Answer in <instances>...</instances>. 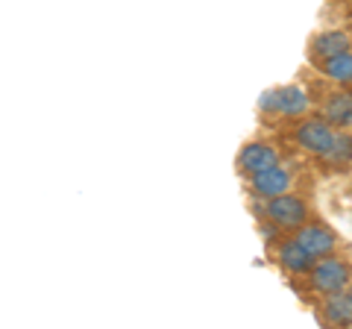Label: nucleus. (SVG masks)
Wrapping results in <instances>:
<instances>
[{
  "instance_id": "obj_1",
  "label": "nucleus",
  "mask_w": 352,
  "mask_h": 329,
  "mask_svg": "<svg viewBox=\"0 0 352 329\" xmlns=\"http://www.w3.org/2000/svg\"><path fill=\"white\" fill-rule=\"evenodd\" d=\"M294 145L302 147L305 153H314V156H326L335 145V129L326 118H305L294 127Z\"/></svg>"
},
{
  "instance_id": "obj_2",
  "label": "nucleus",
  "mask_w": 352,
  "mask_h": 329,
  "mask_svg": "<svg viewBox=\"0 0 352 329\" xmlns=\"http://www.w3.org/2000/svg\"><path fill=\"white\" fill-rule=\"evenodd\" d=\"M264 217H267L270 224H276L279 229H296L308 221V206L302 197L288 191V194L270 197V200L264 203Z\"/></svg>"
},
{
  "instance_id": "obj_3",
  "label": "nucleus",
  "mask_w": 352,
  "mask_h": 329,
  "mask_svg": "<svg viewBox=\"0 0 352 329\" xmlns=\"http://www.w3.org/2000/svg\"><path fill=\"white\" fill-rule=\"evenodd\" d=\"M352 282V268L346 262L332 259V256H323L320 262H314L311 268V285L320 294H340L346 291Z\"/></svg>"
},
{
  "instance_id": "obj_4",
  "label": "nucleus",
  "mask_w": 352,
  "mask_h": 329,
  "mask_svg": "<svg viewBox=\"0 0 352 329\" xmlns=\"http://www.w3.org/2000/svg\"><path fill=\"white\" fill-rule=\"evenodd\" d=\"M294 241L300 244L302 250H308L314 259H323V256H332L335 247H338V235L329 229L326 224H302L296 226L294 233Z\"/></svg>"
},
{
  "instance_id": "obj_5",
  "label": "nucleus",
  "mask_w": 352,
  "mask_h": 329,
  "mask_svg": "<svg viewBox=\"0 0 352 329\" xmlns=\"http://www.w3.org/2000/svg\"><path fill=\"white\" fill-rule=\"evenodd\" d=\"M294 185V177L288 171L282 168V164H273L267 171H258L252 173L247 189L252 191V197H261V200H270V197H279V194H288Z\"/></svg>"
},
{
  "instance_id": "obj_6",
  "label": "nucleus",
  "mask_w": 352,
  "mask_h": 329,
  "mask_svg": "<svg viewBox=\"0 0 352 329\" xmlns=\"http://www.w3.org/2000/svg\"><path fill=\"white\" fill-rule=\"evenodd\" d=\"M261 109H270V112L279 115H302L308 109V94L300 89V85H282V89H273L261 97Z\"/></svg>"
},
{
  "instance_id": "obj_7",
  "label": "nucleus",
  "mask_w": 352,
  "mask_h": 329,
  "mask_svg": "<svg viewBox=\"0 0 352 329\" xmlns=\"http://www.w3.org/2000/svg\"><path fill=\"white\" fill-rule=\"evenodd\" d=\"M235 164H238V171L244 173V177H252V173L267 171V168H273V164H279V153H276V147L264 145V141H250V145H244L238 150Z\"/></svg>"
},
{
  "instance_id": "obj_8",
  "label": "nucleus",
  "mask_w": 352,
  "mask_h": 329,
  "mask_svg": "<svg viewBox=\"0 0 352 329\" xmlns=\"http://www.w3.org/2000/svg\"><path fill=\"white\" fill-rule=\"evenodd\" d=\"M349 50V36L344 30H326V32H317L308 45V56L311 62L320 65L323 59H332L338 53H346Z\"/></svg>"
},
{
  "instance_id": "obj_9",
  "label": "nucleus",
  "mask_w": 352,
  "mask_h": 329,
  "mask_svg": "<svg viewBox=\"0 0 352 329\" xmlns=\"http://www.w3.org/2000/svg\"><path fill=\"white\" fill-rule=\"evenodd\" d=\"M276 262L282 265V270H288V273H305V270H311V268H314V262H317V259L308 253V250H302L294 238H288V241H282V244H279V250H276Z\"/></svg>"
},
{
  "instance_id": "obj_10",
  "label": "nucleus",
  "mask_w": 352,
  "mask_h": 329,
  "mask_svg": "<svg viewBox=\"0 0 352 329\" xmlns=\"http://www.w3.org/2000/svg\"><path fill=\"white\" fill-rule=\"evenodd\" d=\"M320 317L329 326H349L352 323V300L346 291L340 294H326V303H323V312Z\"/></svg>"
},
{
  "instance_id": "obj_11",
  "label": "nucleus",
  "mask_w": 352,
  "mask_h": 329,
  "mask_svg": "<svg viewBox=\"0 0 352 329\" xmlns=\"http://www.w3.org/2000/svg\"><path fill=\"white\" fill-rule=\"evenodd\" d=\"M323 118L332 127H349L352 124V94L338 92V94L329 97L326 106H323Z\"/></svg>"
},
{
  "instance_id": "obj_12",
  "label": "nucleus",
  "mask_w": 352,
  "mask_h": 329,
  "mask_svg": "<svg viewBox=\"0 0 352 329\" xmlns=\"http://www.w3.org/2000/svg\"><path fill=\"white\" fill-rule=\"evenodd\" d=\"M317 68H320L323 76H329V80L346 85V83H352V53L346 50V53H338L332 59H323Z\"/></svg>"
},
{
  "instance_id": "obj_13",
  "label": "nucleus",
  "mask_w": 352,
  "mask_h": 329,
  "mask_svg": "<svg viewBox=\"0 0 352 329\" xmlns=\"http://www.w3.org/2000/svg\"><path fill=\"white\" fill-rule=\"evenodd\" d=\"M323 159L335 162V164H346V162H352V136H349V133H338L332 150H329Z\"/></svg>"
},
{
  "instance_id": "obj_14",
  "label": "nucleus",
  "mask_w": 352,
  "mask_h": 329,
  "mask_svg": "<svg viewBox=\"0 0 352 329\" xmlns=\"http://www.w3.org/2000/svg\"><path fill=\"white\" fill-rule=\"evenodd\" d=\"M346 294H349V300H352V282H349V288H346Z\"/></svg>"
}]
</instances>
